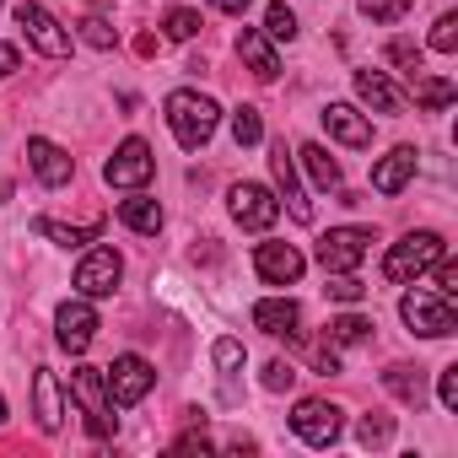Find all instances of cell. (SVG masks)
<instances>
[{"mask_svg":"<svg viewBox=\"0 0 458 458\" xmlns=\"http://www.w3.org/2000/svg\"><path fill=\"white\" fill-rule=\"evenodd\" d=\"M162 114H167V130H173V140L183 146V151H199L210 135H216V124H221V108H216V98H205V92H167V103H162Z\"/></svg>","mask_w":458,"mask_h":458,"instance_id":"cell-1","label":"cell"},{"mask_svg":"<svg viewBox=\"0 0 458 458\" xmlns=\"http://www.w3.org/2000/svg\"><path fill=\"white\" fill-rule=\"evenodd\" d=\"M71 399L81 404L87 431H92L98 442H108V437H114V426H119V415H114V399H108L103 367H76V372H71Z\"/></svg>","mask_w":458,"mask_h":458,"instance_id":"cell-2","label":"cell"},{"mask_svg":"<svg viewBox=\"0 0 458 458\" xmlns=\"http://www.w3.org/2000/svg\"><path fill=\"white\" fill-rule=\"evenodd\" d=\"M447 254V243L437 238V233H404L388 254H383V276L394 281V286H404V281H415V276H426L437 259Z\"/></svg>","mask_w":458,"mask_h":458,"instance_id":"cell-3","label":"cell"},{"mask_svg":"<svg viewBox=\"0 0 458 458\" xmlns=\"http://www.w3.org/2000/svg\"><path fill=\"white\" fill-rule=\"evenodd\" d=\"M372 226H329V233L318 238V265H324V276H351L367 254H372Z\"/></svg>","mask_w":458,"mask_h":458,"instance_id":"cell-4","label":"cell"},{"mask_svg":"<svg viewBox=\"0 0 458 458\" xmlns=\"http://www.w3.org/2000/svg\"><path fill=\"white\" fill-rule=\"evenodd\" d=\"M399 318H404L410 335H420V340H447V335H458V313H453V302L437 297V292H404Z\"/></svg>","mask_w":458,"mask_h":458,"instance_id":"cell-5","label":"cell"},{"mask_svg":"<svg viewBox=\"0 0 458 458\" xmlns=\"http://www.w3.org/2000/svg\"><path fill=\"white\" fill-rule=\"evenodd\" d=\"M103 383H108L114 410H130V404H140V399L157 388V367H151L146 356L124 351V356H114V367H103Z\"/></svg>","mask_w":458,"mask_h":458,"instance_id":"cell-6","label":"cell"},{"mask_svg":"<svg viewBox=\"0 0 458 458\" xmlns=\"http://www.w3.org/2000/svg\"><path fill=\"white\" fill-rule=\"evenodd\" d=\"M345 410L340 404H329V399H297V410H292V431L308 442V447H335L340 442V420Z\"/></svg>","mask_w":458,"mask_h":458,"instance_id":"cell-7","label":"cell"},{"mask_svg":"<svg viewBox=\"0 0 458 458\" xmlns=\"http://www.w3.org/2000/svg\"><path fill=\"white\" fill-rule=\"evenodd\" d=\"M17 28H22L28 44H33L38 55H49V60H65V55H71V33L60 28L55 12L38 6V0H22V6H17Z\"/></svg>","mask_w":458,"mask_h":458,"instance_id":"cell-8","label":"cell"},{"mask_svg":"<svg viewBox=\"0 0 458 458\" xmlns=\"http://www.w3.org/2000/svg\"><path fill=\"white\" fill-rule=\"evenodd\" d=\"M226 210H233V221L249 226V233H270L276 216H281V199H276L265 183H233V194H226Z\"/></svg>","mask_w":458,"mask_h":458,"instance_id":"cell-9","label":"cell"},{"mask_svg":"<svg viewBox=\"0 0 458 458\" xmlns=\"http://www.w3.org/2000/svg\"><path fill=\"white\" fill-rule=\"evenodd\" d=\"M151 173H157V157H151V146H146L140 135H130V140L103 162V178H108L114 189H140V183H151Z\"/></svg>","mask_w":458,"mask_h":458,"instance_id":"cell-10","label":"cell"},{"mask_svg":"<svg viewBox=\"0 0 458 458\" xmlns=\"http://www.w3.org/2000/svg\"><path fill=\"white\" fill-rule=\"evenodd\" d=\"M55 340H60L71 356H81V351L98 340V308H92V297H71V302L55 308Z\"/></svg>","mask_w":458,"mask_h":458,"instance_id":"cell-11","label":"cell"},{"mask_svg":"<svg viewBox=\"0 0 458 458\" xmlns=\"http://www.w3.org/2000/svg\"><path fill=\"white\" fill-rule=\"evenodd\" d=\"M119 281H124V259L114 254V249H92L81 265H76V297H114L119 292Z\"/></svg>","mask_w":458,"mask_h":458,"instance_id":"cell-12","label":"cell"},{"mask_svg":"<svg viewBox=\"0 0 458 458\" xmlns=\"http://www.w3.org/2000/svg\"><path fill=\"white\" fill-rule=\"evenodd\" d=\"M270 173H276V189H281V199H286V210H292V221H313V199H308V189H302V178H297V157L286 151V140H276L270 146Z\"/></svg>","mask_w":458,"mask_h":458,"instance_id":"cell-13","label":"cell"},{"mask_svg":"<svg viewBox=\"0 0 458 458\" xmlns=\"http://www.w3.org/2000/svg\"><path fill=\"white\" fill-rule=\"evenodd\" d=\"M28 167H33V178H38L44 189H60V183H71V173H76L71 151L55 146V140H44V135L28 140Z\"/></svg>","mask_w":458,"mask_h":458,"instance_id":"cell-14","label":"cell"},{"mask_svg":"<svg viewBox=\"0 0 458 458\" xmlns=\"http://www.w3.org/2000/svg\"><path fill=\"white\" fill-rule=\"evenodd\" d=\"M254 270H259L270 286H297V281H302V270H308V259H302L292 243H259Z\"/></svg>","mask_w":458,"mask_h":458,"instance_id":"cell-15","label":"cell"},{"mask_svg":"<svg viewBox=\"0 0 458 458\" xmlns=\"http://www.w3.org/2000/svg\"><path fill=\"white\" fill-rule=\"evenodd\" d=\"M33 415H38V426H44L49 437L65 426V388H60V377H55L49 367L33 372Z\"/></svg>","mask_w":458,"mask_h":458,"instance_id":"cell-16","label":"cell"},{"mask_svg":"<svg viewBox=\"0 0 458 458\" xmlns=\"http://www.w3.org/2000/svg\"><path fill=\"white\" fill-rule=\"evenodd\" d=\"M324 130L340 140V146H372V119L361 114V108H351V103H329L324 108Z\"/></svg>","mask_w":458,"mask_h":458,"instance_id":"cell-17","label":"cell"},{"mask_svg":"<svg viewBox=\"0 0 458 458\" xmlns=\"http://www.w3.org/2000/svg\"><path fill=\"white\" fill-rule=\"evenodd\" d=\"M297 324H302V308L292 297H265L254 302V329L276 335V340H297Z\"/></svg>","mask_w":458,"mask_h":458,"instance_id":"cell-18","label":"cell"},{"mask_svg":"<svg viewBox=\"0 0 458 458\" xmlns=\"http://www.w3.org/2000/svg\"><path fill=\"white\" fill-rule=\"evenodd\" d=\"M410 178H415V146H394L388 157L372 162V189L377 194H399Z\"/></svg>","mask_w":458,"mask_h":458,"instance_id":"cell-19","label":"cell"},{"mask_svg":"<svg viewBox=\"0 0 458 458\" xmlns=\"http://www.w3.org/2000/svg\"><path fill=\"white\" fill-rule=\"evenodd\" d=\"M238 55H243V65H249L259 81H276L281 60H276V44L265 38V28H243V33H238Z\"/></svg>","mask_w":458,"mask_h":458,"instance_id":"cell-20","label":"cell"},{"mask_svg":"<svg viewBox=\"0 0 458 458\" xmlns=\"http://www.w3.org/2000/svg\"><path fill=\"white\" fill-rule=\"evenodd\" d=\"M356 98H361L372 114H399V108H404V92H399L383 71H356Z\"/></svg>","mask_w":458,"mask_h":458,"instance_id":"cell-21","label":"cell"},{"mask_svg":"<svg viewBox=\"0 0 458 458\" xmlns=\"http://www.w3.org/2000/svg\"><path fill=\"white\" fill-rule=\"evenodd\" d=\"M33 233H38V238H49V243H60V249H81V243H98L103 221H87V226H65V221H55V216H38V221H33Z\"/></svg>","mask_w":458,"mask_h":458,"instance_id":"cell-22","label":"cell"},{"mask_svg":"<svg viewBox=\"0 0 458 458\" xmlns=\"http://www.w3.org/2000/svg\"><path fill=\"white\" fill-rule=\"evenodd\" d=\"M119 221L130 226V233H140V238H157L162 233V205L146 199V194H130V199H119Z\"/></svg>","mask_w":458,"mask_h":458,"instance_id":"cell-23","label":"cell"},{"mask_svg":"<svg viewBox=\"0 0 458 458\" xmlns=\"http://www.w3.org/2000/svg\"><path fill=\"white\" fill-rule=\"evenodd\" d=\"M297 162L308 167V178H313L318 189H335V194H340V162L329 157V146H318V140H313V146H302V151H297Z\"/></svg>","mask_w":458,"mask_h":458,"instance_id":"cell-24","label":"cell"},{"mask_svg":"<svg viewBox=\"0 0 458 458\" xmlns=\"http://www.w3.org/2000/svg\"><path fill=\"white\" fill-rule=\"evenodd\" d=\"M383 388H388L394 399H404V404H420V394H426V377H420V367H404V361H394V367L383 372Z\"/></svg>","mask_w":458,"mask_h":458,"instance_id":"cell-25","label":"cell"},{"mask_svg":"<svg viewBox=\"0 0 458 458\" xmlns=\"http://www.w3.org/2000/svg\"><path fill=\"white\" fill-rule=\"evenodd\" d=\"M410 92H415V103H420V108H431V114H437V108H447V103L458 98V87H453L447 76H426V71L410 81Z\"/></svg>","mask_w":458,"mask_h":458,"instance_id":"cell-26","label":"cell"},{"mask_svg":"<svg viewBox=\"0 0 458 458\" xmlns=\"http://www.w3.org/2000/svg\"><path fill=\"white\" fill-rule=\"evenodd\" d=\"M324 340H329L335 351H340V345H367V340H372V324H367L361 313H340V318H329V335H324Z\"/></svg>","mask_w":458,"mask_h":458,"instance_id":"cell-27","label":"cell"},{"mask_svg":"<svg viewBox=\"0 0 458 458\" xmlns=\"http://www.w3.org/2000/svg\"><path fill=\"white\" fill-rule=\"evenodd\" d=\"M383 55H388V65H394V71H399L404 81H415V76L426 71V55H420V44H410V38H394V44H388Z\"/></svg>","mask_w":458,"mask_h":458,"instance_id":"cell-28","label":"cell"},{"mask_svg":"<svg viewBox=\"0 0 458 458\" xmlns=\"http://www.w3.org/2000/svg\"><path fill=\"white\" fill-rule=\"evenodd\" d=\"M216 372H221V388H226V399H233L238 388H233V377H238V367H243V345L238 340H216Z\"/></svg>","mask_w":458,"mask_h":458,"instance_id":"cell-29","label":"cell"},{"mask_svg":"<svg viewBox=\"0 0 458 458\" xmlns=\"http://www.w3.org/2000/svg\"><path fill=\"white\" fill-rule=\"evenodd\" d=\"M233 140H238V146H259V140H265V119H259V108L243 103V108L233 114Z\"/></svg>","mask_w":458,"mask_h":458,"instance_id":"cell-30","label":"cell"},{"mask_svg":"<svg viewBox=\"0 0 458 458\" xmlns=\"http://www.w3.org/2000/svg\"><path fill=\"white\" fill-rule=\"evenodd\" d=\"M356 437H361V447H383V442L394 437V415H383V410H372V415H361V426H356Z\"/></svg>","mask_w":458,"mask_h":458,"instance_id":"cell-31","label":"cell"},{"mask_svg":"<svg viewBox=\"0 0 458 458\" xmlns=\"http://www.w3.org/2000/svg\"><path fill=\"white\" fill-rule=\"evenodd\" d=\"M265 38H286V44H292V38H297V12L276 0V6L265 12Z\"/></svg>","mask_w":458,"mask_h":458,"instance_id":"cell-32","label":"cell"},{"mask_svg":"<svg viewBox=\"0 0 458 458\" xmlns=\"http://www.w3.org/2000/svg\"><path fill=\"white\" fill-rule=\"evenodd\" d=\"M162 28H167V38H178V44H189V38L199 33V17H194L189 6H173V12L162 17Z\"/></svg>","mask_w":458,"mask_h":458,"instance_id":"cell-33","label":"cell"},{"mask_svg":"<svg viewBox=\"0 0 458 458\" xmlns=\"http://www.w3.org/2000/svg\"><path fill=\"white\" fill-rule=\"evenodd\" d=\"M410 6H415V0H361V17H372V22H399Z\"/></svg>","mask_w":458,"mask_h":458,"instance_id":"cell-34","label":"cell"},{"mask_svg":"<svg viewBox=\"0 0 458 458\" xmlns=\"http://www.w3.org/2000/svg\"><path fill=\"white\" fill-rule=\"evenodd\" d=\"M431 49H437V55H453V49H458V17H453V12L437 17V28H431Z\"/></svg>","mask_w":458,"mask_h":458,"instance_id":"cell-35","label":"cell"},{"mask_svg":"<svg viewBox=\"0 0 458 458\" xmlns=\"http://www.w3.org/2000/svg\"><path fill=\"white\" fill-rule=\"evenodd\" d=\"M81 38H87L92 49H114V44H119V33L108 28V17H87V22H81Z\"/></svg>","mask_w":458,"mask_h":458,"instance_id":"cell-36","label":"cell"},{"mask_svg":"<svg viewBox=\"0 0 458 458\" xmlns=\"http://www.w3.org/2000/svg\"><path fill=\"white\" fill-rule=\"evenodd\" d=\"M324 292H329L335 302H361V297H367V286L356 281V270H351V276H329V286H324Z\"/></svg>","mask_w":458,"mask_h":458,"instance_id":"cell-37","label":"cell"},{"mask_svg":"<svg viewBox=\"0 0 458 458\" xmlns=\"http://www.w3.org/2000/svg\"><path fill=\"white\" fill-rule=\"evenodd\" d=\"M431 270H437V286H431V292H437V297H447V302H453V297H458V265H453V259H447V254H442V259H437V265H431Z\"/></svg>","mask_w":458,"mask_h":458,"instance_id":"cell-38","label":"cell"},{"mask_svg":"<svg viewBox=\"0 0 458 458\" xmlns=\"http://www.w3.org/2000/svg\"><path fill=\"white\" fill-rule=\"evenodd\" d=\"M292 383H297V367L292 361H265V388L270 394H286Z\"/></svg>","mask_w":458,"mask_h":458,"instance_id":"cell-39","label":"cell"},{"mask_svg":"<svg viewBox=\"0 0 458 458\" xmlns=\"http://www.w3.org/2000/svg\"><path fill=\"white\" fill-rule=\"evenodd\" d=\"M437 399H442V410H458V367L437 372Z\"/></svg>","mask_w":458,"mask_h":458,"instance_id":"cell-40","label":"cell"},{"mask_svg":"<svg viewBox=\"0 0 458 458\" xmlns=\"http://www.w3.org/2000/svg\"><path fill=\"white\" fill-rule=\"evenodd\" d=\"M313 367H318V372H324V377H329V372H340V351H335V345H329V340H324V345H318V351H313Z\"/></svg>","mask_w":458,"mask_h":458,"instance_id":"cell-41","label":"cell"},{"mask_svg":"<svg viewBox=\"0 0 458 458\" xmlns=\"http://www.w3.org/2000/svg\"><path fill=\"white\" fill-rule=\"evenodd\" d=\"M22 65V55H17V44H0V81H6L12 71Z\"/></svg>","mask_w":458,"mask_h":458,"instance_id":"cell-42","label":"cell"},{"mask_svg":"<svg viewBox=\"0 0 458 458\" xmlns=\"http://www.w3.org/2000/svg\"><path fill=\"white\" fill-rule=\"evenodd\" d=\"M210 6L226 12V17H243V12H249V0H210Z\"/></svg>","mask_w":458,"mask_h":458,"instance_id":"cell-43","label":"cell"},{"mask_svg":"<svg viewBox=\"0 0 458 458\" xmlns=\"http://www.w3.org/2000/svg\"><path fill=\"white\" fill-rule=\"evenodd\" d=\"M6 415H12V410H6V399H0V426H6Z\"/></svg>","mask_w":458,"mask_h":458,"instance_id":"cell-44","label":"cell"},{"mask_svg":"<svg viewBox=\"0 0 458 458\" xmlns=\"http://www.w3.org/2000/svg\"><path fill=\"white\" fill-rule=\"evenodd\" d=\"M0 6H6V0H0Z\"/></svg>","mask_w":458,"mask_h":458,"instance_id":"cell-45","label":"cell"}]
</instances>
